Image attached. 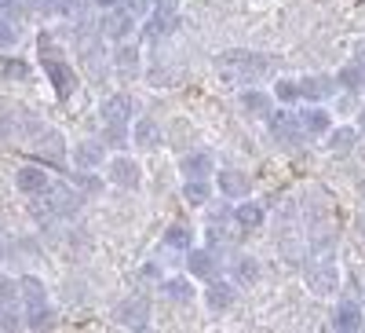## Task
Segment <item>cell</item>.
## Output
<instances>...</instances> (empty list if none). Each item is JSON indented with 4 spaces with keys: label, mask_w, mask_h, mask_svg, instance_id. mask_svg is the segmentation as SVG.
<instances>
[{
    "label": "cell",
    "mask_w": 365,
    "mask_h": 333,
    "mask_svg": "<svg viewBox=\"0 0 365 333\" xmlns=\"http://www.w3.org/2000/svg\"><path fill=\"white\" fill-rule=\"evenodd\" d=\"M37 51H41V70H44V77L51 84V92L66 103L77 92V84H81V77H77V70L70 63V55L63 51V44H58L55 34H48V29L37 37Z\"/></svg>",
    "instance_id": "1"
},
{
    "label": "cell",
    "mask_w": 365,
    "mask_h": 333,
    "mask_svg": "<svg viewBox=\"0 0 365 333\" xmlns=\"http://www.w3.org/2000/svg\"><path fill=\"white\" fill-rule=\"evenodd\" d=\"M216 70H220L223 77H230V81L256 84V81H263V77L270 74V55L234 48V51H223V55L216 59Z\"/></svg>",
    "instance_id": "2"
},
{
    "label": "cell",
    "mask_w": 365,
    "mask_h": 333,
    "mask_svg": "<svg viewBox=\"0 0 365 333\" xmlns=\"http://www.w3.org/2000/svg\"><path fill=\"white\" fill-rule=\"evenodd\" d=\"M15 191L26 198H48L55 191V179L44 165H19L15 169Z\"/></svg>",
    "instance_id": "3"
},
{
    "label": "cell",
    "mask_w": 365,
    "mask_h": 333,
    "mask_svg": "<svg viewBox=\"0 0 365 333\" xmlns=\"http://www.w3.org/2000/svg\"><path fill=\"white\" fill-rule=\"evenodd\" d=\"M106 179L113 187H120V191H139L143 187V165L132 154H117L106 165Z\"/></svg>",
    "instance_id": "4"
},
{
    "label": "cell",
    "mask_w": 365,
    "mask_h": 333,
    "mask_svg": "<svg viewBox=\"0 0 365 333\" xmlns=\"http://www.w3.org/2000/svg\"><path fill=\"white\" fill-rule=\"evenodd\" d=\"M150 315H154V308H150L146 297H125V300L117 304V312H113L117 326H125V329H132V333H143V329L150 326Z\"/></svg>",
    "instance_id": "5"
},
{
    "label": "cell",
    "mask_w": 365,
    "mask_h": 333,
    "mask_svg": "<svg viewBox=\"0 0 365 333\" xmlns=\"http://www.w3.org/2000/svg\"><path fill=\"white\" fill-rule=\"evenodd\" d=\"M267 129H270L274 139H278L282 146H289V150L307 139V136H303V129H299V117L289 114V110H270L267 114Z\"/></svg>",
    "instance_id": "6"
},
{
    "label": "cell",
    "mask_w": 365,
    "mask_h": 333,
    "mask_svg": "<svg viewBox=\"0 0 365 333\" xmlns=\"http://www.w3.org/2000/svg\"><path fill=\"white\" fill-rule=\"evenodd\" d=\"M135 29V15L128 8H113V11H103L99 19V37L103 41H113V44H125Z\"/></svg>",
    "instance_id": "7"
},
{
    "label": "cell",
    "mask_w": 365,
    "mask_h": 333,
    "mask_svg": "<svg viewBox=\"0 0 365 333\" xmlns=\"http://www.w3.org/2000/svg\"><path fill=\"white\" fill-rule=\"evenodd\" d=\"M132 114H135V103H132V96H125V92L106 96L103 106H99L103 125H110V129H132Z\"/></svg>",
    "instance_id": "8"
},
{
    "label": "cell",
    "mask_w": 365,
    "mask_h": 333,
    "mask_svg": "<svg viewBox=\"0 0 365 333\" xmlns=\"http://www.w3.org/2000/svg\"><path fill=\"white\" fill-rule=\"evenodd\" d=\"M303 282H307V289L311 293H318V297H332L336 293V286H340V267L336 264H314V267H307L303 271Z\"/></svg>",
    "instance_id": "9"
},
{
    "label": "cell",
    "mask_w": 365,
    "mask_h": 333,
    "mask_svg": "<svg viewBox=\"0 0 365 333\" xmlns=\"http://www.w3.org/2000/svg\"><path fill=\"white\" fill-rule=\"evenodd\" d=\"M175 26H179V19H175V8H172V4H158L154 11L146 15V22H143V37H146V41H161V37H172V34H175Z\"/></svg>",
    "instance_id": "10"
},
{
    "label": "cell",
    "mask_w": 365,
    "mask_h": 333,
    "mask_svg": "<svg viewBox=\"0 0 365 333\" xmlns=\"http://www.w3.org/2000/svg\"><path fill=\"white\" fill-rule=\"evenodd\" d=\"M205 308L212 312V315H227L234 304H237V289L230 286V282H223V279H212V282H205Z\"/></svg>",
    "instance_id": "11"
},
{
    "label": "cell",
    "mask_w": 365,
    "mask_h": 333,
    "mask_svg": "<svg viewBox=\"0 0 365 333\" xmlns=\"http://www.w3.org/2000/svg\"><path fill=\"white\" fill-rule=\"evenodd\" d=\"M340 88H336V77H329V74H311V77H299V99H307V103H325L332 99Z\"/></svg>",
    "instance_id": "12"
},
{
    "label": "cell",
    "mask_w": 365,
    "mask_h": 333,
    "mask_svg": "<svg viewBox=\"0 0 365 333\" xmlns=\"http://www.w3.org/2000/svg\"><path fill=\"white\" fill-rule=\"evenodd\" d=\"M187 275L194 282H212V279H220V267H216V253L212 249H187Z\"/></svg>",
    "instance_id": "13"
},
{
    "label": "cell",
    "mask_w": 365,
    "mask_h": 333,
    "mask_svg": "<svg viewBox=\"0 0 365 333\" xmlns=\"http://www.w3.org/2000/svg\"><path fill=\"white\" fill-rule=\"evenodd\" d=\"M103 161H106L103 139H81L73 146V169L77 172H96V169H103Z\"/></svg>",
    "instance_id": "14"
},
{
    "label": "cell",
    "mask_w": 365,
    "mask_h": 333,
    "mask_svg": "<svg viewBox=\"0 0 365 333\" xmlns=\"http://www.w3.org/2000/svg\"><path fill=\"white\" fill-rule=\"evenodd\" d=\"M179 172H182V179H212L216 176V161H212L208 150H194V154L179 158Z\"/></svg>",
    "instance_id": "15"
},
{
    "label": "cell",
    "mask_w": 365,
    "mask_h": 333,
    "mask_svg": "<svg viewBox=\"0 0 365 333\" xmlns=\"http://www.w3.org/2000/svg\"><path fill=\"white\" fill-rule=\"evenodd\" d=\"M365 326V312L358 308V300H340L332 312V329L336 333H361Z\"/></svg>",
    "instance_id": "16"
},
{
    "label": "cell",
    "mask_w": 365,
    "mask_h": 333,
    "mask_svg": "<svg viewBox=\"0 0 365 333\" xmlns=\"http://www.w3.org/2000/svg\"><path fill=\"white\" fill-rule=\"evenodd\" d=\"M230 220H234L241 231H256V227H263V220H267V209H263L259 202H252V198H241L237 205H230Z\"/></svg>",
    "instance_id": "17"
},
{
    "label": "cell",
    "mask_w": 365,
    "mask_h": 333,
    "mask_svg": "<svg viewBox=\"0 0 365 333\" xmlns=\"http://www.w3.org/2000/svg\"><path fill=\"white\" fill-rule=\"evenodd\" d=\"M41 304H51L48 300V286L37 279V275H22L19 279V308H41Z\"/></svg>",
    "instance_id": "18"
},
{
    "label": "cell",
    "mask_w": 365,
    "mask_h": 333,
    "mask_svg": "<svg viewBox=\"0 0 365 333\" xmlns=\"http://www.w3.org/2000/svg\"><path fill=\"white\" fill-rule=\"evenodd\" d=\"M158 286H161V297H168L172 304H190V300L197 297L190 275H172V279H161Z\"/></svg>",
    "instance_id": "19"
},
{
    "label": "cell",
    "mask_w": 365,
    "mask_h": 333,
    "mask_svg": "<svg viewBox=\"0 0 365 333\" xmlns=\"http://www.w3.org/2000/svg\"><path fill=\"white\" fill-rule=\"evenodd\" d=\"M132 143H135V150H158L161 146V125L154 117L132 121Z\"/></svg>",
    "instance_id": "20"
},
{
    "label": "cell",
    "mask_w": 365,
    "mask_h": 333,
    "mask_svg": "<svg viewBox=\"0 0 365 333\" xmlns=\"http://www.w3.org/2000/svg\"><path fill=\"white\" fill-rule=\"evenodd\" d=\"M249 191H252V179L241 169H220V194L241 202V198H249Z\"/></svg>",
    "instance_id": "21"
},
{
    "label": "cell",
    "mask_w": 365,
    "mask_h": 333,
    "mask_svg": "<svg viewBox=\"0 0 365 333\" xmlns=\"http://www.w3.org/2000/svg\"><path fill=\"white\" fill-rule=\"evenodd\" d=\"M296 117H299L303 136H325V132L332 129V114H329L325 106H307V110L296 114Z\"/></svg>",
    "instance_id": "22"
},
{
    "label": "cell",
    "mask_w": 365,
    "mask_h": 333,
    "mask_svg": "<svg viewBox=\"0 0 365 333\" xmlns=\"http://www.w3.org/2000/svg\"><path fill=\"white\" fill-rule=\"evenodd\" d=\"M358 129L354 125H332L329 132H325V143H329V150L332 154H351L354 150V143H358Z\"/></svg>",
    "instance_id": "23"
},
{
    "label": "cell",
    "mask_w": 365,
    "mask_h": 333,
    "mask_svg": "<svg viewBox=\"0 0 365 333\" xmlns=\"http://www.w3.org/2000/svg\"><path fill=\"white\" fill-rule=\"evenodd\" d=\"M161 238H165V246H168V249L187 253V249H194V238H197V234H194V227H190V224L175 220V224H168V227H165V234H161Z\"/></svg>",
    "instance_id": "24"
},
{
    "label": "cell",
    "mask_w": 365,
    "mask_h": 333,
    "mask_svg": "<svg viewBox=\"0 0 365 333\" xmlns=\"http://www.w3.org/2000/svg\"><path fill=\"white\" fill-rule=\"evenodd\" d=\"M26 329H34V333H51L58 326V312L51 304H41V308H26Z\"/></svg>",
    "instance_id": "25"
},
{
    "label": "cell",
    "mask_w": 365,
    "mask_h": 333,
    "mask_svg": "<svg viewBox=\"0 0 365 333\" xmlns=\"http://www.w3.org/2000/svg\"><path fill=\"white\" fill-rule=\"evenodd\" d=\"M270 106H274V96L270 92H259V88H245V92H241V110H245V114L267 117Z\"/></svg>",
    "instance_id": "26"
},
{
    "label": "cell",
    "mask_w": 365,
    "mask_h": 333,
    "mask_svg": "<svg viewBox=\"0 0 365 333\" xmlns=\"http://www.w3.org/2000/svg\"><path fill=\"white\" fill-rule=\"evenodd\" d=\"M212 198V179H182V202L201 209Z\"/></svg>",
    "instance_id": "27"
},
{
    "label": "cell",
    "mask_w": 365,
    "mask_h": 333,
    "mask_svg": "<svg viewBox=\"0 0 365 333\" xmlns=\"http://www.w3.org/2000/svg\"><path fill=\"white\" fill-rule=\"evenodd\" d=\"M230 275L237 286H256L259 282V260L256 257H237L234 267H230Z\"/></svg>",
    "instance_id": "28"
},
{
    "label": "cell",
    "mask_w": 365,
    "mask_h": 333,
    "mask_svg": "<svg viewBox=\"0 0 365 333\" xmlns=\"http://www.w3.org/2000/svg\"><path fill=\"white\" fill-rule=\"evenodd\" d=\"M270 96L278 99V103H285V106L299 103V81L296 77H278V81H274V88H270Z\"/></svg>",
    "instance_id": "29"
},
{
    "label": "cell",
    "mask_w": 365,
    "mask_h": 333,
    "mask_svg": "<svg viewBox=\"0 0 365 333\" xmlns=\"http://www.w3.org/2000/svg\"><path fill=\"white\" fill-rule=\"evenodd\" d=\"M22 329H26V315L19 304L0 308V333H22Z\"/></svg>",
    "instance_id": "30"
},
{
    "label": "cell",
    "mask_w": 365,
    "mask_h": 333,
    "mask_svg": "<svg viewBox=\"0 0 365 333\" xmlns=\"http://www.w3.org/2000/svg\"><path fill=\"white\" fill-rule=\"evenodd\" d=\"M336 88H344V92H361L365 88V81H361V70L354 66V63H347V66H340V74H336Z\"/></svg>",
    "instance_id": "31"
},
{
    "label": "cell",
    "mask_w": 365,
    "mask_h": 333,
    "mask_svg": "<svg viewBox=\"0 0 365 333\" xmlns=\"http://www.w3.org/2000/svg\"><path fill=\"white\" fill-rule=\"evenodd\" d=\"M19 41H22V29H19V22H15V19H0V51H11V48H19Z\"/></svg>",
    "instance_id": "32"
},
{
    "label": "cell",
    "mask_w": 365,
    "mask_h": 333,
    "mask_svg": "<svg viewBox=\"0 0 365 333\" xmlns=\"http://www.w3.org/2000/svg\"><path fill=\"white\" fill-rule=\"evenodd\" d=\"M117 66H120V74H139V51L128 41L120 44V51H117Z\"/></svg>",
    "instance_id": "33"
},
{
    "label": "cell",
    "mask_w": 365,
    "mask_h": 333,
    "mask_svg": "<svg viewBox=\"0 0 365 333\" xmlns=\"http://www.w3.org/2000/svg\"><path fill=\"white\" fill-rule=\"evenodd\" d=\"M73 187H77L81 194H99V191H103V176H99V172H77V176H73Z\"/></svg>",
    "instance_id": "34"
},
{
    "label": "cell",
    "mask_w": 365,
    "mask_h": 333,
    "mask_svg": "<svg viewBox=\"0 0 365 333\" xmlns=\"http://www.w3.org/2000/svg\"><path fill=\"white\" fill-rule=\"evenodd\" d=\"M19 304V279L15 275H0V308Z\"/></svg>",
    "instance_id": "35"
},
{
    "label": "cell",
    "mask_w": 365,
    "mask_h": 333,
    "mask_svg": "<svg viewBox=\"0 0 365 333\" xmlns=\"http://www.w3.org/2000/svg\"><path fill=\"white\" fill-rule=\"evenodd\" d=\"M0 74H4L8 81H26L29 77V63L26 59H4V63H0Z\"/></svg>",
    "instance_id": "36"
},
{
    "label": "cell",
    "mask_w": 365,
    "mask_h": 333,
    "mask_svg": "<svg viewBox=\"0 0 365 333\" xmlns=\"http://www.w3.org/2000/svg\"><path fill=\"white\" fill-rule=\"evenodd\" d=\"M26 11H34V15H41V19L58 15V0H26Z\"/></svg>",
    "instance_id": "37"
},
{
    "label": "cell",
    "mask_w": 365,
    "mask_h": 333,
    "mask_svg": "<svg viewBox=\"0 0 365 333\" xmlns=\"http://www.w3.org/2000/svg\"><path fill=\"white\" fill-rule=\"evenodd\" d=\"M84 4H88V0H58V15L81 19V15H84Z\"/></svg>",
    "instance_id": "38"
},
{
    "label": "cell",
    "mask_w": 365,
    "mask_h": 333,
    "mask_svg": "<svg viewBox=\"0 0 365 333\" xmlns=\"http://www.w3.org/2000/svg\"><path fill=\"white\" fill-rule=\"evenodd\" d=\"M125 143H128V129H110V125H106L103 146H125Z\"/></svg>",
    "instance_id": "39"
},
{
    "label": "cell",
    "mask_w": 365,
    "mask_h": 333,
    "mask_svg": "<svg viewBox=\"0 0 365 333\" xmlns=\"http://www.w3.org/2000/svg\"><path fill=\"white\" fill-rule=\"evenodd\" d=\"M26 11V0H0V19H19Z\"/></svg>",
    "instance_id": "40"
},
{
    "label": "cell",
    "mask_w": 365,
    "mask_h": 333,
    "mask_svg": "<svg viewBox=\"0 0 365 333\" xmlns=\"http://www.w3.org/2000/svg\"><path fill=\"white\" fill-rule=\"evenodd\" d=\"M96 8H103V11H113V8H128V0H96Z\"/></svg>",
    "instance_id": "41"
},
{
    "label": "cell",
    "mask_w": 365,
    "mask_h": 333,
    "mask_svg": "<svg viewBox=\"0 0 365 333\" xmlns=\"http://www.w3.org/2000/svg\"><path fill=\"white\" fill-rule=\"evenodd\" d=\"M143 279H154V282H161V267H158V264H143Z\"/></svg>",
    "instance_id": "42"
},
{
    "label": "cell",
    "mask_w": 365,
    "mask_h": 333,
    "mask_svg": "<svg viewBox=\"0 0 365 333\" xmlns=\"http://www.w3.org/2000/svg\"><path fill=\"white\" fill-rule=\"evenodd\" d=\"M354 66H358V70H361V81H365V48H361V51H358V59H354Z\"/></svg>",
    "instance_id": "43"
},
{
    "label": "cell",
    "mask_w": 365,
    "mask_h": 333,
    "mask_svg": "<svg viewBox=\"0 0 365 333\" xmlns=\"http://www.w3.org/2000/svg\"><path fill=\"white\" fill-rule=\"evenodd\" d=\"M0 260H4V242H0Z\"/></svg>",
    "instance_id": "44"
},
{
    "label": "cell",
    "mask_w": 365,
    "mask_h": 333,
    "mask_svg": "<svg viewBox=\"0 0 365 333\" xmlns=\"http://www.w3.org/2000/svg\"><path fill=\"white\" fill-rule=\"evenodd\" d=\"M361 231H365V217H361Z\"/></svg>",
    "instance_id": "45"
}]
</instances>
